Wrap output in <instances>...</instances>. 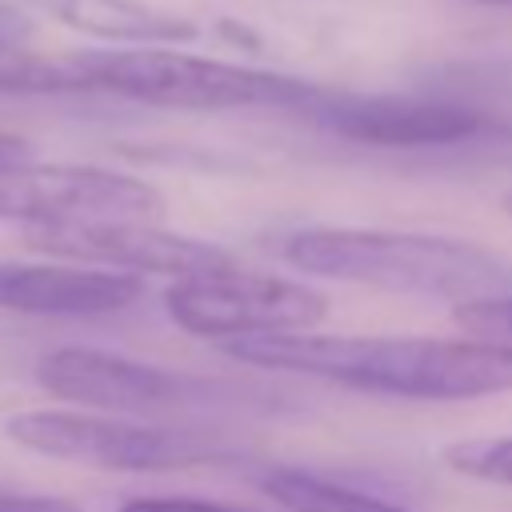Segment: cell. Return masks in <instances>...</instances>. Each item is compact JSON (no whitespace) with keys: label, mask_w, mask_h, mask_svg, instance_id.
<instances>
[{"label":"cell","mask_w":512,"mask_h":512,"mask_svg":"<svg viewBox=\"0 0 512 512\" xmlns=\"http://www.w3.org/2000/svg\"><path fill=\"white\" fill-rule=\"evenodd\" d=\"M224 356L316 376L340 388L400 400H476L512 392V344L496 340H432V336H240L220 344Z\"/></svg>","instance_id":"6da1fadb"},{"label":"cell","mask_w":512,"mask_h":512,"mask_svg":"<svg viewBox=\"0 0 512 512\" xmlns=\"http://www.w3.org/2000/svg\"><path fill=\"white\" fill-rule=\"evenodd\" d=\"M280 256L308 276L440 296L452 304L512 296V260L456 236L316 224L292 232L280 244Z\"/></svg>","instance_id":"7a4b0ae2"},{"label":"cell","mask_w":512,"mask_h":512,"mask_svg":"<svg viewBox=\"0 0 512 512\" xmlns=\"http://www.w3.org/2000/svg\"><path fill=\"white\" fill-rule=\"evenodd\" d=\"M88 80L96 96H116L172 112H228V108H312L324 100L316 84L284 72H260L176 48H116L88 52Z\"/></svg>","instance_id":"3957f363"},{"label":"cell","mask_w":512,"mask_h":512,"mask_svg":"<svg viewBox=\"0 0 512 512\" xmlns=\"http://www.w3.org/2000/svg\"><path fill=\"white\" fill-rule=\"evenodd\" d=\"M4 432L28 452L112 472H164L228 460V452L200 432L140 424L88 408H28L8 416Z\"/></svg>","instance_id":"277c9868"},{"label":"cell","mask_w":512,"mask_h":512,"mask_svg":"<svg viewBox=\"0 0 512 512\" xmlns=\"http://www.w3.org/2000/svg\"><path fill=\"white\" fill-rule=\"evenodd\" d=\"M160 212L164 196L144 176L96 164H40L32 148L0 160V216L20 220L24 228L112 220L156 224Z\"/></svg>","instance_id":"5b68a950"},{"label":"cell","mask_w":512,"mask_h":512,"mask_svg":"<svg viewBox=\"0 0 512 512\" xmlns=\"http://www.w3.org/2000/svg\"><path fill=\"white\" fill-rule=\"evenodd\" d=\"M164 312L184 332L224 344L240 336L308 332L328 316V296L308 288L304 280L232 264L172 280V288L164 292Z\"/></svg>","instance_id":"8992f818"},{"label":"cell","mask_w":512,"mask_h":512,"mask_svg":"<svg viewBox=\"0 0 512 512\" xmlns=\"http://www.w3.org/2000/svg\"><path fill=\"white\" fill-rule=\"evenodd\" d=\"M36 380L56 400L108 416H152L228 404L236 392L220 380H196L160 364H144L104 348H52L36 364Z\"/></svg>","instance_id":"52a82bcc"},{"label":"cell","mask_w":512,"mask_h":512,"mask_svg":"<svg viewBox=\"0 0 512 512\" xmlns=\"http://www.w3.org/2000/svg\"><path fill=\"white\" fill-rule=\"evenodd\" d=\"M24 240L40 252L64 256L72 264L92 268H120V272H164L172 280L232 268L236 256L220 244L176 236L156 224L140 220H112V224H60V228H24Z\"/></svg>","instance_id":"ba28073f"},{"label":"cell","mask_w":512,"mask_h":512,"mask_svg":"<svg viewBox=\"0 0 512 512\" xmlns=\"http://www.w3.org/2000/svg\"><path fill=\"white\" fill-rule=\"evenodd\" d=\"M316 120L352 140L372 148H448L476 140L488 128V116L448 100H416V96H344V100H316Z\"/></svg>","instance_id":"9c48e42d"},{"label":"cell","mask_w":512,"mask_h":512,"mask_svg":"<svg viewBox=\"0 0 512 512\" xmlns=\"http://www.w3.org/2000/svg\"><path fill=\"white\" fill-rule=\"evenodd\" d=\"M144 280L92 264H20L0 260V308L24 316H112L136 304Z\"/></svg>","instance_id":"30bf717a"},{"label":"cell","mask_w":512,"mask_h":512,"mask_svg":"<svg viewBox=\"0 0 512 512\" xmlns=\"http://www.w3.org/2000/svg\"><path fill=\"white\" fill-rule=\"evenodd\" d=\"M60 24L112 44H192L200 24L144 0H36Z\"/></svg>","instance_id":"8fae6325"},{"label":"cell","mask_w":512,"mask_h":512,"mask_svg":"<svg viewBox=\"0 0 512 512\" xmlns=\"http://www.w3.org/2000/svg\"><path fill=\"white\" fill-rule=\"evenodd\" d=\"M0 92L92 96L88 52H44L28 44H4L0 48Z\"/></svg>","instance_id":"7c38bea8"},{"label":"cell","mask_w":512,"mask_h":512,"mask_svg":"<svg viewBox=\"0 0 512 512\" xmlns=\"http://www.w3.org/2000/svg\"><path fill=\"white\" fill-rule=\"evenodd\" d=\"M260 488L284 512H408L392 500L356 492L348 484H336V480H324V476L300 472V468H268L260 476Z\"/></svg>","instance_id":"4fadbf2b"},{"label":"cell","mask_w":512,"mask_h":512,"mask_svg":"<svg viewBox=\"0 0 512 512\" xmlns=\"http://www.w3.org/2000/svg\"><path fill=\"white\" fill-rule=\"evenodd\" d=\"M444 464L460 476L484 480V484H508L512 488V436H476L444 444Z\"/></svg>","instance_id":"5bb4252c"},{"label":"cell","mask_w":512,"mask_h":512,"mask_svg":"<svg viewBox=\"0 0 512 512\" xmlns=\"http://www.w3.org/2000/svg\"><path fill=\"white\" fill-rule=\"evenodd\" d=\"M452 320L476 340L512 344V296H488V300L452 304Z\"/></svg>","instance_id":"9a60e30c"},{"label":"cell","mask_w":512,"mask_h":512,"mask_svg":"<svg viewBox=\"0 0 512 512\" xmlns=\"http://www.w3.org/2000/svg\"><path fill=\"white\" fill-rule=\"evenodd\" d=\"M120 512H252V508L196 500V496H136V500H124Z\"/></svg>","instance_id":"2e32d148"},{"label":"cell","mask_w":512,"mask_h":512,"mask_svg":"<svg viewBox=\"0 0 512 512\" xmlns=\"http://www.w3.org/2000/svg\"><path fill=\"white\" fill-rule=\"evenodd\" d=\"M4 44H28V20H20L8 4H0V48Z\"/></svg>","instance_id":"e0dca14e"},{"label":"cell","mask_w":512,"mask_h":512,"mask_svg":"<svg viewBox=\"0 0 512 512\" xmlns=\"http://www.w3.org/2000/svg\"><path fill=\"white\" fill-rule=\"evenodd\" d=\"M500 208H504V216H508V220H512V188H508V192H504V196H500Z\"/></svg>","instance_id":"ac0fdd59"},{"label":"cell","mask_w":512,"mask_h":512,"mask_svg":"<svg viewBox=\"0 0 512 512\" xmlns=\"http://www.w3.org/2000/svg\"><path fill=\"white\" fill-rule=\"evenodd\" d=\"M468 4H496V8H512V0H468Z\"/></svg>","instance_id":"d6986e66"}]
</instances>
